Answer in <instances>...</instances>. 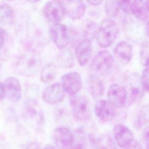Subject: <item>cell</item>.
Segmentation results:
<instances>
[{
    "mask_svg": "<svg viewBox=\"0 0 149 149\" xmlns=\"http://www.w3.org/2000/svg\"><path fill=\"white\" fill-rule=\"evenodd\" d=\"M57 62L59 66L65 69H69L73 64V55L68 48L61 49L57 56Z\"/></svg>",
    "mask_w": 149,
    "mask_h": 149,
    "instance_id": "obj_20",
    "label": "cell"
},
{
    "mask_svg": "<svg viewBox=\"0 0 149 149\" xmlns=\"http://www.w3.org/2000/svg\"><path fill=\"white\" fill-rule=\"evenodd\" d=\"M57 72V67L54 63L50 62L45 65L41 70L40 80L44 83L51 82L55 78Z\"/></svg>",
    "mask_w": 149,
    "mask_h": 149,
    "instance_id": "obj_21",
    "label": "cell"
},
{
    "mask_svg": "<svg viewBox=\"0 0 149 149\" xmlns=\"http://www.w3.org/2000/svg\"><path fill=\"white\" fill-rule=\"evenodd\" d=\"M52 137L55 146L59 149H70L73 146V134L66 127H56L53 132Z\"/></svg>",
    "mask_w": 149,
    "mask_h": 149,
    "instance_id": "obj_10",
    "label": "cell"
},
{
    "mask_svg": "<svg viewBox=\"0 0 149 149\" xmlns=\"http://www.w3.org/2000/svg\"><path fill=\"white\" fill-rule=\"evenodd\" d=\"M143 139L147 147H149V126L144 129L143 133Z\"/></svg>",
    "mask_w": 149,
    "mask_h": 149,
    "instance_id": "obj_29",
    "label": "cell"
},
{
    "mask_svg": "<svg viewBox=\"0 0 149 149\" xmlns=\"http://www.w3.org/2000/svg\"><path fill=\"white\" fill-rule=\"evenodd\" d=\"M105 9L107 14L111 17H116L120 9L118 1H108L105 2Z\"/></svg>",
    "mask_w": 149,
    "mask_h": 149,
    "instance_id": "obj_24",
    "label": "cell"
},
{
    "mask_svg": "<svg viewBox=\"0 0 149 149\" xmlns=\"http://www.w3.org/2000/svg\"><path fill=\"white\" fill-rule=\"evenodd\" d=\"M61 84L65 93L70 96H74L82 87V80L80 74L77 72H70L64 74Z\"/></svg>",
    "mask_w": 149,
    "mask_h": 149,
    "instance_id": "obj_9",
    "label": "cell"
},
{
    "mask_svg": "<svg viewBox=\"0 0 149 149\" xmlns=\"http://www.w3.org/2000/svg\"><path fill=\"white\" fill-rule=\"evenodd\" d=\"M25 149H40V146L37 143H31Z\"/></svg>",
    "mask_w": 149,
    "mask_h": 149,
    "instance_id": "obj_33",
    "label": "cell"
},
{
    "mask_svg": "<svg viewBox=\"0 0 149 149\" xmlns=\"http://www.w3.org/2000/svg\"><path fill=\"white\" fill-rule=\"evenodd\" d=\"M148 121H149V105H146L143 107L139 113L137 125L140 127Z\"/></svg>",
    "mask_w": 149,
    "mask_h": 149,
    "instance_id": "obj_25",
    "label": "cell"
},
{
    "mask_svg": "<svg viewBox=\"0 0 149 149\" xmlns=\"http://www.w3.org/2000/svg\"><path fill=\"white\" fill-rule=\"evenodd\" d=\"M87 85L88 91L93 98H98L103 95L104 86L97 75H90L87 80Z\"/></svg>",
    "mask_w": 149,
    "mask_h": 149,
    "instance_id": "obj_18",
    "label": "cell"
},
{
    "mask_svg": "<svg viewBox=\"0 0 149 149\" xmlns=\"http://www.w3.org/2000/svg\"><path fill=\"white\" fill-rule=\"evenodd\" d=\"M113 134L118 145L122 148L127 149L134 140L132 131L122 124H117L114 126Z\"/></svg>",
    "mask_w": 149,
    "mask_h": 149,
    "instance_id": "obj_11",
    "label": "cell"
},
{
    "mask_svg": "<svg viewBox=\"0 0 149 149\" xmlns=\"http://www.w3.org/2000/svg\"><path fill=\"white\" fill-rule=\"evenodd\" d=\"M113 63L114 58L110 52L107 50L100 51L92 59L91 68L96 73L104 74L111 69Z\"/></svg>",
    "mask_w": 149,
    "mask_h": 149,
    "instance_id": "obj_3",
    "label": "cell"
},
{
    "mask_svg": "<svg viewBox=\"0 0 149 149\" xmlns=\"http://www.w3.org/2000/svg\"><path fill=\"white\" fill-rule=\"evenodd\" d=\"M127 149H142V147L139 141L134 140L132 144Z\"/></svg>",
    "mask_w": 149,
    "mask_h": 149,
    "instance_id": "obj_31",
    "label": "cell"
},
{
    "mask_svg": "<svg viewBox=\"0 0 149 149\" xmlns=\"http://www.w3.org/2000/svg\"><path fill=\"white\" fill-rule=\"evenodd\" d=\"M114 55L121 64L127 65L132 58V45L126 41H120L116 44L113 49Z\"/></svg>",
    "mask_w": 149,
    "mask_h": 149,
    "instance_id": "obj_15",
    "label": "cell"
},
{
    "mask_svg": "<svg viewBox=\"0 0 149 149\" xmlns=\"http://www.w3.org/2000/svg\"><path fill=\"white\" fill-rule=\"evenodd\" d=\"M5 96H6V93H5L4 84L0 81V101L2 100Z\"/></svg>",
    "mask_w": 149,
    "mask_h": 149,
    "instance_id": "obj_32",
    "label": "cell"
},
{
    "mask_svg": "<svg viewBox=\"0 0 149 149\" xmlns=\"http://www.w3.org/2000/svg\"><path fill=\"white\" fill-rule=\"evenodd\" d=\"M100 149H117L113 140L110 138H107L105 142L101 146Z\"/></svg>",
    "mask_w": 149,
    "mask_h": 149,
    "instance_id": "obj_28",
    "label": "cell"
},
{
    "mask_svg": "<svg viewBox=\"0 0 149 149\" xmlns=\"http://www.w3.org/2000/svg\"><path fill=\"white\" fill-rule=\"evenodd\" d=\"M40 59L34 52H28L21 56L16 65L17 70L24 75L36 73L40 66Z\"/></svg>",
    "mask_w": 149,
    "mask_h": 149,
    "instance_id": "obj_4",
    "label": "cell"
},
{
    "mask_svg": "<svg viewBox=\"0 0 149 149\" xmlns=\"http://www.w3.org/2000/svg\"><path fill=\"white\" fill-rule=\"evenodd\" d=\"M42 149H56V148L53 146H52V145L47 144Z\"/></svg>",
    "mask_w": 149,
    "mask_h": 149,
    "instance_id": "obj_37",
    "label": "cell"
},
{
    "mask_svg": "<svg viewBox=\"0 0 149 149\" xmlns=\"http://www.w3.org/2000/svg\"><path fill=\"white\" fill-rule=\"evenodd\" d=\"M140 83L144 91L149 93V67L146 68L143 70L140 76Z\"/></svg>",
    "mask_w": 149,
    "mask_h": 149,
    "instance_id": "obj_26",
    "label": "cell"
},
{
    "mask_svg": "<svg viewBox=\"0 0 149 149\" xmlns=\"http://www.w3.org/2000/svg\"><path fill=\"white\" fill-rule=\"evenodd\" d=\"M94 112L97 117L103 122L111 121L116 116V108L105 100L97 101L94 105Z\"/></svg>",
    "mask_w": 149,
    "mask_h": 149,
    "instance_id": "obj_12",
    "label": "cell"
},
{
    "mask_svg": "<svg viewBox=\"0 0 149 149\" xmlns=\"http://www.w3.org/2000/svg\"><path fill=\"white\" fill-rule=\"evenodd\" d=\"M49 36L55 45L60 49L66 48L69 36L67 26L62 23L53 24L49 30Z\"/></svg>",
    "mask_w": 149,
    "mask_h": 149,
    "instance_id": "obj_7",
    "label": "cell"
},
{
    "mask_svg": "<svg viewBox=\"0 0 149 149\" xmlns=\"http://www.w3.org/2000/svg\"><path fill=\"white\" fill-rule=\"evenodd\" d=\"M119 34V27L112 19L103 20L98 29L97 41L102 48L109 47L116 39Z\"/></svg>",
    "mask_w": 149,
    "mask_h": 149,
    "instance_id": "obj_1",
    "label": "cell"
},
{
    "mask_svg": "<svg viewBox=\"0 0 149 149\" xmlns=\"http://www.w3.org/2000/svg\"><path fill=\"white\" fill-rule=\"evenodd\" d=\"M98 27L96 23L93 21L89 20L87 22L84 26V34L86 36V38H88L91 40L94 38L97 34Z\"/></svg>",
    "mask_w": 149,
    "mask_h": 149,
    "instance_id": "obj_23",
    "label": "cell"
},
{
    "mask_svg": "<svg viewBox=\"0 0 149 149\" xmlns=\"http://www.w3.org/2000/svg\"><path fill=\"white\" fill-rule=\"evenodd\" d=\"M87 2L91 5L97 6L100 5L101 3H102V1H87Z\"/></svg>",
    "mask_w": 149,
    "mask_h": 149,
    "instance_id": "obj_34",
    "label": "cell"
},
{
    "mask_svg": "<svg viewBox=\"0 0 149 149\" xmlns=\"http://www.w3.org/2000/svg\"><path fill=\"white\" fill-rule=\"evenodd\" d=\"M65 93L61 83H54L48 86L43 90L41 97L46 104L55 105L63 101Z\"/></svg>",
    "mask_w": 149,
    "mask_h": 149,
    "instance_id": "obj_8",
    "label": "cell"
},
{
    "mask_svg": "<svg viewBox=\"0 0 149 149\" xmlns=\"http://www.w3.org/2000/svg\"><path fill=\"white\" fill-rule=\"evenodd\" d=\"M140 60L141 64L147 68L149 67V41H144L140 49Z\"/></svg>",
    "mask_w": 149,
    "mask_h": 149,
    "instance_id": "obj_22",
    "label": "cell"
},
{
    "mask_svg": "<svg viewBox=\"0 0 149 149\" xmlns=\"http://www.w3.org/2000/svg\"><path fill=\"white\" fill-rule=\"evenodd\" d=\"M93 51L91 40L84 38L77 45L75 54L80 66H84L89 61Z\"/></svg>",
    "mask_w": 149,
    "mask_h": 149,
    "instance_id": "obj_16",
    "label": "cell"
},
{
    "mask_svg": "<svg viewBox=\"0 0 149 149\" xmlns=\"http://www.w3.org/2000/svg\"><path fill=\"white\" fill-rule=\"evenodd\" d=\"M70 149H83V147L81 144H77L73 146Z\"/></svg>",
    "mask_w": 149,
    "mask_h": 149,
    "instance_id": "obj_35",
    "label": "cell"
},
{
    "mask_svg": "<svg viewBox=\"0 0 149 149\" xmlns=\"http://www.w3.org/2000/svg\"><path fill=\"white\" fill-rule=\"evenodd\" d=\"M15 20V12L13 8L8 4L0 5V29L10 26Z\"/></svg>",
    "mask_w": 149,
    "mask_h": 149,
    "instance_id": "obj_19",
    "label": "cell"
},
{
    "mask_svg": "<svg viewBox=\"0 0 149 149\" xmlns=\"http://www.w3.org/2000/svg\"><path fill=\"white\" fill-rule=\"evenodd\" d=\"M145 28H146V32L147 35L149 37V20L147 22L146 26H145Z\"/></svg>",
    "mask_w": 149,
    "mask_h": 149,
    "instance_id": "obj_36",
    "label": "cell"
},
{
    "mask_svg": "<svg viewBox=\"0 0 149 149\" xmlns=\"http://www.w3.org/2000/svg\"><path fill=\"white\" fill-rule=\"evenodd\" d=\"M45 18L53 24L59 23L65 15L61 1H50L46 2L43 9Z\"/></svg>",
    "mask_w": 149,
    "mask_h": 149,
    "instance_id": "obj_6",
    "label": "cell"
},
{
    "mask_svg": "<svg viewBox=\"0 0 149 149\" xmlns=\"http://www.w3.org/2000/svg\"><path fill=\"white\" fill-rule=\"evenodd\" d=\"M108 101L115 108L124 107L127 102V92L123 86L114 83L111 84L107 92Z\"/></svg>",
    "mask_w": 149,
    "mask_h": 149,
    "instance_id": "obj_5",
    "label": "cell"
},
{
    "mask_svg": "<svg viewBox=\"0 0 149 149\" xmlns=\"http://www.w3.org/2000/svg\"><path fill=\"white\" fill-rule=\"evenodd\" d=\"M147 149H149V147H147Z\"/></svg>",
    "mask_w": 149,
    "mask_h": 149,
    "instance_id": "obj_38",
    "label": "cell"
},
{
    "mask_svg": "<svg viewBox=\"0 0 149 149\" xmlns=\"http://www.w3.org/2000/svg\"><path fill=\"white\" fill-rule=\"evenodd\" d=\"M6 31L5 30L0 29V51L2 48L6 38Z\"/></svg>",
    "mask_w": 149,
    "mask_h": 149,
    "instance_id": "obj_30",
    "label": "cell"
},
{
    "mask_svg": "<svg viewBox=\"0 0 149 149\" xmlns=\"http://www.w3.org/2000/svg\"><path fill=\"white\" fill-rule=\"evenodd\" d=\"M70 104L73 116L76 120L83 122L90 118L91 107L87 97L84 95L73 96Z\"/></svg>",
    "mask_w": 149,
    "mask_h": 149,
    "instance_id": "obj_2",
    "label": "cell"
},
{
    "mask_svg": "<svg viewBox=\"0 0 149 149\" xmlns=\"http://www.w3.org/2000/svg\"><path fill=\"white\" fill-rule=\"evenodd\" d=\"M0 67H1V64H0Z\"/></svg>",
    "mask_w": 149,
    "mask_h": 149,
    "instance_id": "obj_39",
    "label": "cell"
},
{
    "mask_svg": "<svg viewBox=\"0 0 149 149\" xmlns=\"http://www.w3.org/2000/svg\"><path fill=\"white\" fill-rule=\"evenodd\" d=\"M130 13L140 20L149 17V1H132Z\"/></svg>",
    "mask_w": 149,
    "mask_h": 149,
    "instance_id": "obj_17",
    "label": "cell"
},
{
    "mask_svg": "<svg viewBox=\"0 0 149 149\" xmlns=\"http://www.w3.org/2000/svg\"><path fill=\"white\" fill-rule=\"evenodd\" d=\"M6 96L9 101L17 102L22 98V87L19 80L13 76L6 78L3 83Z\"/></svg>",
    "mask_w": 149,
    "mask_h": 149,
    "instance_id": "obj_14",
    "label": "cell"
},
{
    "mask_svg": "<svg viewBox=\"0 0 149 149\" xmlns=\"http://www.w3.org/2000/svg\"><path fill=\"white\" fill-rule=\"evenodd\" d=\"M65 12V15L73 20L80 19L85 14L86 4L83 1L68 0L61 1Z\"/></svg>",
    "mask_w": 149,
    "mask_h": 149,
    "instance_id": "obj_13",
    "label": "cell"
},
{
    "mask_svg": "<svg viewBox=\"0 0 149 149\" xmlns=\"http://www.w3.org/2000/svg\"><path fill=\"white\" fill-rule=\"evenodd\" d=\"M132 1H118L119 8L126 13H130Z\"/></svg>",
    "mask_w": 149,
    "mask_h": 149,
    "instance_id": "obj_27",
    "label": "cell"
}]
</instances>
